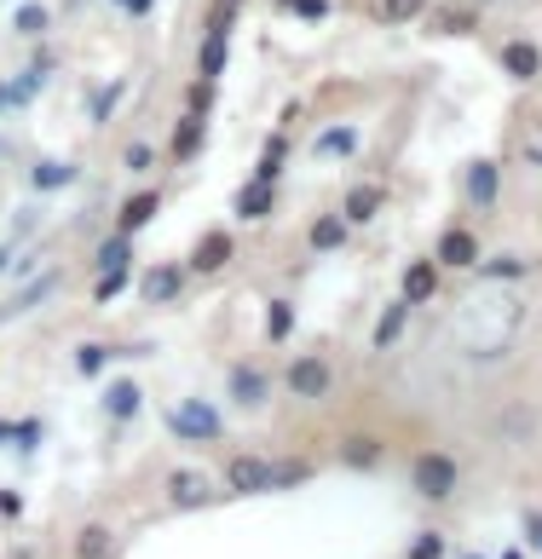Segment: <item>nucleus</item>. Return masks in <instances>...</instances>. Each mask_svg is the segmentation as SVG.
<instances>
[{"mask_svg":"<svg viewBox=\"0 0 542 559\" xmlns=\"http://www.w3.org/2000/svg\"><path fill=\"white\" fill-rule=\"evenodd\" d=\"M427 254L445 265V277H473V265L485 260V237H479L473 214H450V219L439 225V237H433Z\"/></svg>","mask_w":542,"mask_h":559,"instance_id":"obj_6","label":"nucleus"},{"mask_svg":"<svg viewBox=\"0 0 542 559\" xmlns=\"http://www.w3.org/2000/svg\"><path fill=\"white\" fill-rule=\"evenodd\" d=\"M295 329H301V306H295V295H271L266 300V312H260V341L266 346H288L295 341Z\"/></svg>","mask_w":542,"mask_h":559,"instance_id":"obj_27","label":"nucleus"},{"mask_svg":"<svg viewBox=\"0 0 542 559\" xmlns=\"http://www.w3.org/2000/svg\"><path fill=\"white\" fill-rule=\"evenodd\" d=\"M225 502H248V496H271V455L266 450H225L214 467Z\"/></svg>","mask_w":542,"mask_h":559,"instance_id":"obj_7","label":"nucleus"},{"mask_svg":"<svg viewBox=\"0 0 542 559\" xmlns=\"http://www.w3.org/2000/svg\"><path fill=\"white\" fill-rule=\"evenodd\" d=\"M473 277H479V283H508V288H519V283L531 277V260H526V254H485V260L473 265Z\"/></svg>","mask_w":542,"mask_h":559,"instance_id":"obj_31","label":"nucleus"},{"mask_svg":"<svg viewBox=\"0 0 542 559\" xmlns=\"http://www.w3.org/2000/svg\"><path fill=\"white\" fill-rule=\"evenodd\" d=\"M404 559H450V536L439 531V525H422L404 543Z\"/></svg>","mask_w":542,"mask_h":559,"instance_id":"obj_40","label":"nucleus"},{"mask_svg":"<svg viewBox=\"0 0 542 559\" xmlns=\"http://www.w3.org/2000/svg\"><path fill=\"white\" fill-rule=\"evenodd\" d=\"M162 502H168L174 513H208L220 502V479L214 467H197V462H179L162 473Z\"/></svg>","mask_w":542,"mask_h":559,"instance_id":"obj_8","label":"nucleus"},{"mask_svg":"<svg viewBox=\"0 0 542 559\" xmlns=\"http://www.w3.org/2000/svg\"><path fill=\"white\" fill-rule=\"evenodd\" d=\"M335 462L346 473H381L387 467V439H381V432H369V427H352V432H341Z\"/></svg>","mask_w":542,"mask_h":559,"instance_id":"obj_21","label":"nucleus"},{"mask_svg":"<svg viewBox=\"0 0 542 559\" xmlns=\"http://www.w3.org/2000/svg\"><path fill=\"white\" fill-rule=\"evenodd\" d=\"M278 12L301 17V24H323V17H335V0H271Z\"/></svg>","mask_w":542,"mask_h":559,"instance_id":"obj_41","label":"nucleus"},{"mask_svg":"<svg viewBox=\"0 0 542 559\" xmlns=\"http://www.w3.org/2000/svg\"><path fill=\"white\" fill-rule=\"evenodd\" d=\"M433 0H369V17L375 24H422Z\"/></svg>","mask_w":542,"mask_h":559,"instance_id":"obj_36","label":"nucleus"},{"mask_svg":"<svg viewBox=\"0 0 542 559\" xmlns=\"http://www.w3.org/2000/svg\"><path fill=\"white\" fill-rule=\"evenodd\" d=\"M162 209H168V191H162V185H133V191L116 202L110 231H121V237H139V231H151V225H156V214H162Z\"/></svg>","mask_w":542,"mask_h":559,"instance_id":"obj_18","label":"nucleus"},{"mask_svg":"<svg viewBox=\"0 0 542 559\" xmlns=\"http://www.w3.org/2000/svg\"><path fill=\"white\" fill-rule=\"evenodd\" d=\"M404 479H410V496L415 502H427V508H445L462 496V462H456V450H439V444H422V450H410V462H404Z\"/></svg>","mask_w":542,"mask_h":559,"instance_id":"obj_1","label":"nucleus"},{"mask_svg":"<svg viewBox=\"0 0 542 559\" xmlns=\"http://www.w3.org/2000/svg\"><path fill=\"white\" fill-rule=\"evenodd\" d=\"M514 156L526 162V168H537L542 174V133L531 128V133H519V144H514Z\"/></svg>","mask_w":542,"mask_h":559,"instance_id":"obj_43","label":"nucleus"},{"mask_svg":"<svg viewBox=\"0 0 542 559\" xmlns=\"http://www.w3.org/2000/svg\"><path fill=\"white\" fill-rule=\"evenodd\" d=\"M352 237H358V231L346 225V214H341V209H311V214H306V225H301V248H306L311 260L341 254V248H346Z\"/></svg>","mask_w":542,"mask_h":559,"instance_id":"obj_15","label":"nucleus"},{"mask_svg":"<svg viewBox=\"0 0 542 559\" xmlns=\"http://www.w3.org/2000/svg\"><path fill=\"white\" fill-rule=\"evenodd\" d=\"M17 520H24V490L0 485V525H17Z\"/></svg>","mask_w":542,"mask_h":559,"instance_id":"obj_44","label":"nucleus"},{"mask_svg":"<svg viewBox=\"0 0 542 559\" xmlns=\"http://www.w3.org/2000/svg\"><path fill=\"white\" fill-rule=\"evenodd\" d=\"M485 432L496 444H531L537 432H542V409H537V399H508V404H496L491 409V421H485Z\"/></svg>","mask_w":542,"mask_h":559,"instance_id":"obj_13","label":"nucleus"},{"mask_svg":"<svg viewBox=\"0 0 542 559\" xmlns=\"http://www.w3.org/2000/svg\"><path fill=\"white\" fill-rule=\"evenodd\" d=\"M133 93V75H110V81H98V87L87 93V128H110L116 110H121V98Z\"/></svg>","mask_w":542,"mask_h":559,"instance_id":"obj_28","label":"nucleus"},{"mask_svg":"<svg viewBox=\"0 0 542 559\" xmlns=\"http://www.w3.org/2000/svg\"><path fill=\"white\" fill-rule=\"evenodd\" d=\"M278 364L266 358V352H243V358L225 364V404L243 409V416H260V409H271V399H278Z\"/></svg>","mask_w":542,"mask_h":559,"instance_id":"obj_3","label":"nucleus"},{"mask_svg":"<svg viewBox=\"0 0 542 559\" xmlns=\"http://www.w3.org/2000/svg\"><path fill=\"white\" fill-rule=\"evenodd\" d=\"M133 288V265H116V272H93V288H87V300L93 306H116L121 295Z\"/></svg>","mask_w":542,"mask_h":559,"instance_id":"obj_37","label":"nucleus"},{"mask_svg":"<svg viewBox=\"0 0 542 559\" xmlns=\"http://www.w3.org/2000/svg\"><path fill=\"white\" fill-rule=\"evenodd\" d=\"M220 7H237V12H243V7H248V0H220Z\"/></svg>","mask_w":542,"mask_h":559,"instance_id":"obj_50","label":"nucleus"},{"mask_svg":"<svg viewBox=\"0 0 542 559\" xmlns=\"http://www.w3.org/2000/svg\"><path fill=\"white\" fill-rule=\"evenodd\" d=\"M318 473V455H271V490H301Z\"/></svg>","mask_w":542,"mask_h":559,"instance_id":"obj_33","label":"nucleus"},{"mask_svg":"<svg viewBox=\"0 0 542 559\" xmlns=\"http://www.w3.org/2000/svg\"><path fill=\"white\" fill-rule=\"evenodd\" d=\"M98 409H104L116 427H133V421L144 416V381H139V376H110V381H104Z\"/></svg>","mask_w":542,"mask_h":559,"instance_id":"obj_23","label":"nucleus"},{"mask_svg":"<svg viewBox=\"0 0 542 559\" xmlns=\"http://www.w3.org/2000/svg\"><path fill=\"white\" fill-rule=\"evenodd\" d=\"M237 254H243V237L232 225H208V231L185 248V272H191V283H214L237 265Z\"/></svg>","mask_w":542,"mask_h":559,"instance_id":"obj_9","label":"nucleus"},{"mask_svg":"<svg viewBox=\"0 0 542 559\" xmlns=\"http://www.w3.org/2000/svg\"><path fill=\"white\" fill-rule=\"evenodd\" d=\"M64 265H47V272H40V277H30L24 288H17V295H7V300H0V323H12V318H24V312H35V306H47L52 295H58V288H64Z\"/></svg>","mask_w":542,"mask_h":559,"instance_id":"obj_22","label":"nucleus"},{"mask_svg":"<svg viewBox=\"0 0 542 559\" xmlns=\"http://www.w3.org/2000/svg\"><path fill=\"white\" fill-rule=\"evenodd\" d=\"M133 295H139V306H151V312H162V306H179L185 295H191V272H185L179 254L151 260V265L133 277Z\"/></svg>","mask_w":542,"mask_h":559,"instance_id":"obj_10","label":"nucleus"},{"mask_svg":"<svg viewBox=\"0 0 542 559\" xmlns=\"http://www.w3.org/2000/svg\"><path fill=\"white\" fill-rule=\"evenodd\" d=\"M496 559H531V548H526V543H514V548H503Z\"/></svg>","mask_w":542,"mask_h":559,"instance_id":"obj_48","label":"nucleus"},{"mask_svg":"<svg viewBox=\"0 0 542 559\" xmlns=\"http://www.w3.org/2000/svg\"><path fill=\"white\" fill-rule=\"evenodd\" d=\"M410 323H415V306L392 295V300L381 306V312H375V323H369V352H392V346H404Z\"/></svg>","mask_w":542,"mask_h":559,"instance_id":"obj_24","label":"nucleus"},{"mask_svg":"<svg viewBox=\"0 0 542 559\" xmlns=\"http://www.w3.org/2000/svg\"><path fill=\"white\" fill-rule=\"evenodd\" d=\"M387 202H392V185H387V179H352L346 191H341L335 209L346 214L352 231H369V225L387 214Z\"/></svg>","mask_w":542,"mask_h":559,"instance_id":"obj_17","label":"nucleus"},{"mask_svg":"<svg viewBox=\"0 0 542 559\" xmlns=\"http://www.w3.org/2000/svg\"><path fill=\"white\" fill-rule=\"evenodd\" d=\"M491 64L503 70V81H514V87H537L542 81V40L537 35H503L491 47Z\"/></svg>","mask_w":542,"mask_h":559,"instance_id":"obj_11","label":"nucleus"},{"mask_svg":"<svg viewBox=\"0 0 542 559\" xmlns=\"http://www.w3.org/2000/svg\"><path fill=\"white\" fill-rule=\"evenodd\" d=\"M450 288V277H445V265L433 260V254H410L404 265H399V300H410L415 312L422 306H433Z\"/></svg>","mask_w":542,"mask_h":559,"instance_id":"obj_14","label":"nucleus"},{"mask_svg":"<svg viewBox=\"0 0 542 559\" xmlns=\"http://www.w3.org/2000/svg\"><path fill=\"white\" fill-rule=\"evenodd\" d=\"M503 191H508L503 156H468L456 168V197H462V214H473V219H491L503 209Z\"/></svg>","mask_w":542,"mask_h":559,"instance_id":"obj_4","label":"nucleus"},{"mask_svg":"<svg viewBox=\"0 0 542 559\" xmlns=\"http://www.w3.org/2000/svg\"><path fill=\"white\" fill-rule=\"evenodd\" d=\"M364 144H369V139H364L358 121H323V128H311L306 156H311V162H358Z\"/></svg>","mask_w":542,"mask_h":559,"instance_id":"obj_16","label":"nucleus"},{"mask_svg":"<svg viewBox=\"0 0 542 559\" xmlns=\"http://www.w3.org/2000/svg\"><path fill=\"white\" fill-rule=\"evenodd\" d=\"M121 554V536L110 520H81L70 531V559H116Z\"/></svg>","mask_w":542,"mask_h":559,"instance_id":"obj_26","label":"nucleus"},{"mask_svg":"<svg viewBox=\"0 0 542 559\" xmlns=\"http://www.w3.org/2000/svg\"><path fill=\"white\" fill-rule=\"evenodd\" d=\"M52 24H58V12L47 7V0H17V7H12V29L24 40H47Z\"/></svg>","mask_w":542,"mask_h":559,"instance_id":"obj_32","label":"nucleus"},{"mask_svg":"<svg viewBox=\"0 0 542 559\" xmlns=\"http://www.w3.org/2000/svg\"><path fill=\"white\" fill-rule=\"evenodd\" d=\"M75 185V162H35L30 168V191L52 197V191H70Z\"/></svg>","mask_w":542,"mask_h":559,"instance_id":"obj_38","label":"nucleus"},{"mask_svg":"<svg viewBox=\"0 0 542 559\" xmlns=\"http://www.w3.org/2000/svg\"><path fill=\"white\" fill-rule=\"evenodd\" d=\"M40 439H47V421H40V416H24V421H17V432H12L17 455H35V444H40Z\"/></svg>","mask_w":542,"mask_h":559,"instance_id":"obj_42","label":"nucleus"},{"mask_svg":"<svg viewBox=\"0 0 542 559\" xmlns=\"http://www.w3.org/2000/svg\"><path fill=\"white\" fill-rule=\"evenodd\" d=\"M12 260H17V242H0V277L12 272Z\"/></svg>","mask_w":542,"mask_h":559,"instance_id":"obj_47","label":"nucleus"},{"mask_svg":"<svg viewBox=\"0 0 542 559\" xmlns=\"http://www.w3.org/2000/svg\"><path fill=\"white\" fill-rule=\"evenodd\" d=\"M422 29L433 40H473L479 29H485V7H479V0H433Z\"/></svg>","mask_w":542,"mask_h":559,"instance_id":"obj_12","label":"nucleus"},{"mask_svg":"<svg viewBox=\"0 0 542 559\" xmlns=\"http://www.w3.org/2000/svg\"><path fill=\"white\" fill-rule=\"evenodd\" d=\"M462 559H496V554H462Z\"/></svg>","mask_w":542,"mask_h":559,"instance_id":"obj_51","label":"nucleus"},{"mask_svg":"<svg viewBox=\"0 0 542 559\" xmlns=\"http://www.w3.org/2000/svg\"><path fill=\"white\" fill-rule=\"evenodd\" d=\"M537 272H542V254H537Z\"/></svg>","mask_w":542,"mask_h":559,"instance_id":"obj_53","label":"nucleus"},{"mask_svg":"<svg viewBox=\"0 0 542 559\" xmlns=\"http://www.w3.org/2000/svg\"><path fill=\"white\" fill-rule=\"evenodd\" d=\"M162 427H168V439L179 444H225V409L214 399H174L162 404Z\"/></svg>","mask_w":542,"mask_h":559,"instance_id":"obj_5","label":"nucleus"},{"mask_svg":"<svg viewBox=\"0 0 542 559\" xmlns=\"http://www.w3.org/2000/svg\"><path fill=\"white\" fill-rule=\"evenodd\" d=\"M283 209V179H243V191L232 197V219L237 225H266L271 214Z\"/></svg>","mask_w":542,"mask_h":559,"instance_id":"obj_20","label":"nucleus"},{"mask_svg":"<svg viewBox=\"0 0 542 559\" xmlns=\"http://www.w3.org/2000/svg\"><path fill=\"white\" fill-rule=\"evenodd\" d=\"M301 116H306V98H288V105L278 110V128L288 133V128H295V121H301Z\"/></svg>","mask_w":542,"mask_h":559,"instance_id":"obj_46","label":"nucleus"},{"mask_svg":"<svg viewBox=\"0 0 542 559\" xmlns=\"http://www.w3.org/2000/svg\"><path fill=\"white\" fill-rule=\"evenodd\" d=\"M531 128H537V133H542V110H537V121H531Z\"/></svg>","mask_w":542,"mask_h":559,"instance_id":"obj_52","label":"nucleus"},{"mask_svg":"<svg viewBox=\"0 0 542 559\" xmlns=\"http://www.w3.org/2000/svg\"><path fill=\"white\" fill-rule=\"evenodd\" d=\"M202 151H208V116L179 110L174 128H168V139H162V162H168V168H191Z\"/></svg>","mask_w":542,"mask_h":559,"instance_id":"obj_19","label":"nucleus"},{"mask_svg":"<svg viewBox=\"0 0 542 559\" xmlns=\"http://www.w3.org/2000/svg\"><path fill=\"white\" fill-rule=\"evenodd\" d=\"M133 254H139V242L133 237H121V231H110L93 254H87V272H116V265H133Z\"/></svg>","mask_w":542,"mask_h":559,"instance_id":"obj_34","label":"nucleus"},{"mask_svg":"<svg viewBox=\"0 0 542 559\" xmlns=\"http://www.w3.org/2000/svg\"><path fill=\"white\" fill-rule=\"evenodd\" d=\"M116 162H121V174H128V179H144V174H156V168H162V144H151V139H128Z\"/></svg>","mask_w":542,"mask_h":559,"instance_id":"obj_35","label":"nucleus"},{"mask_svg":"<svg viewBox=\"0 0 542 559\" xmlns=\"http://www.w3.org/2000/svg\"><path fill=\"white\" fill-rule=\"evenodd\" d=\"M278 386H283L295 404H329V399H335V386H341L335 352H329V346H306V352H295L288 364H278Z\"/></svg>","mask_w":542,"mask_h":559,"instance_id":"obj_2","label":"nucleus"},{"mask_svg":"<svg viewBox=\"0 0 542 559\" xmlns=\"http://www.w3.org/2000/svg\"><path fill=\"white\" fill-rule=\"evenodd\" d=\"M479 7H491V0H479Z\"/></svg>","mask_w":542,"mask_h":559,"instance_id":"obj_54","label":"nucleus"},{"mask_svg":"<svg viewBox=\"0 0 542 559\" xmlns=\"http://www.w3.org/2000/svg\"><path fill=\"white\" fill-rule=\"evenodd\" d=\"M288 156H295V139H288L283 128H271L260 156H255V179H283L288 174Z\"/></svg>","mask_w":542,"mask_h":559,"instance_id":"obj_30","label":"nucleus"},{"mask_svg":"<svg viewBox=\"0 0 542 559\" xmlns=\"http://www.w3.org/2000/svg\"><path fill=\"white\" fill-rule=\"evenodd\" d=\"M116 358H128V346H110V341H81L70 352V369L81 381H104V369H110Z\"/></svg>","mask_w":542,"mask_h":559,"instance_id":"obj_29","label":"nucleus"},{"mask_svg":"<svg viewBox=\"0 0 542 559\" xmlns=\"http://www.w3.org/2000/svg\"><path fill=\"white\" fill-rule=\"evenodd\" d=\"M12 432H17V421H0V444H12Z\"/></svg>","mask_w":542,"mask_h":559,"instance_id":"obj_49","label":"nucleus"},{"mask_svg":"<svg viewBox=\"0 0 542 559\" xmlns=\"http://www.w3.org/2000/svg\"><path fill=\"white\" fill-rule=\"evenodd\" d=\"M220 105V81H208V75H191L179 87V110H191V116H214Z\"/></svg>","mask_w":542,"mask_h":559,"instance_id":"obj_39","label":"nucleus"},{"mask_svg":"<svg viewBox=\"0 0 542 559\" xmlns=\"http://www.w3.org/2000/svg\"><path fill=\"white\" fill-rule=\"evenodd\" d=\"M519 520H526V548H531V554H542V508H526Z\"/></svg>","mask_w":542,"mask_h":559,"instance_id":"obj_45","label":"nucleus"},{"mask_svg":"<svg viewBox=\"0 0 542 559\" xmlns=\"http://www.w3.org/2000/svg\"><path fill=\"white\" fill-rule=\"evenodd\" d=\"M225 70H232V29L202 24V35H197V58H191V75L225 81Z\"/></svg>","mask_w":542,"mask_h":559,"instance_id":"obj_25","label":"nucleus"}]
</instances>
